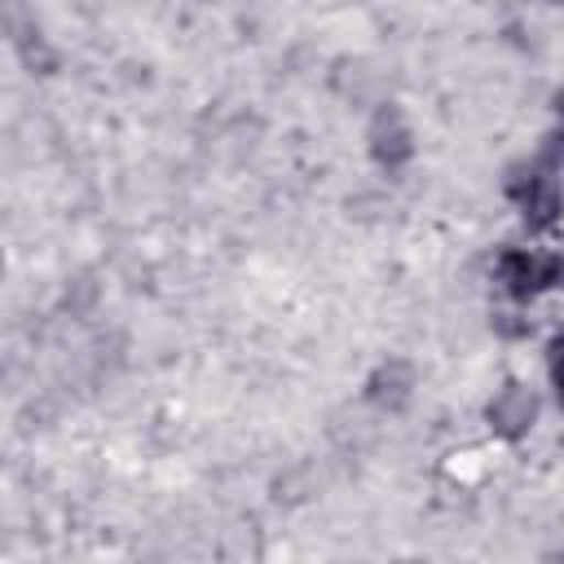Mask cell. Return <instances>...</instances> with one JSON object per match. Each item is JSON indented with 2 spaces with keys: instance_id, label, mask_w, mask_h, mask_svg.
<instances>
[{
  "instance_id": "cell-6",
  "label": "cell",
  "mask_w": 564,
  "mask_h": 564,
  "mask_svg": "<svg viewBox=\"0 0 564 564\" xmlns=\"http://www.w3.org/2000/svg\"><path fill=\"white\" fill-rule=\"evenodd\" d=\"M551 383H555V397L564 405V330L551 339Z\"/></svg>"
},
{
  "instance_id": "cell-2",
  "label": "cell",
  "mask_w": 564,
  "mask_h": 564,
  "mask_svg": "<svg viewBox=\"0 0 564 564\" xmlns=\"http://www.w3.org/2000/svg\"><path fill=\"white\" fill-rule=\"evenodd\" d=\"M507 194H511V203L520 207V216H524L533 229L555 225V216H560V207H564L560 185H555V176H546V172H520V176L507 185Z\"/></svg>"
},
{
  "instance_id": "cell-1",
  "label": "cell",
  "mask_w": 564,
  "mask_h": 564,
  "mask_svg": "<svg viewBox=\"0 0 564 564\" xmlns=\"http://www.w3.org/2000/svg\"><path fill=\"white\" fill-rule=\"evenodd\" d=\"M498 282L511 300H533L546 286L564 282V256H546V251H524V247H507L498 256Z\"/></svg>"
},
{
  "instance_id": "cell-4",
  "label": "cell",
  "mask_w": 564,
  "mask_h": 564,
  "mask_svg": "<svg viewBox=\"0 0 564 564\" xmlns=\"http://www.w3.org/2000/svg\"><path fill=\"white\" fill-rule=\"evenodd\" d=\"M370 154H375V163L379 167H401V163H410V154H414V137H410V128H405V119L397 115V110H379L375 115V123H370Z\"/></svg>"
},
{
  "instance_id": "cell-5",
  "label": "cell",
  "mask_w": 564,
  "mask_h": 564,
  "mask_svg": "<svg viewBox=\"0 0 564 564\" xmlns=\"http://www.w3.org/2000/svg\"><path fill=\"white\" fill-rule=\"evenodd\" d=\"M410 388H414V370L392 357V361H383V366L370 375L366 397H370L375 405H401V401L410 397Z\"/></svg>"
},
{
  "instance_id": "cell-8",
  "label": "cell",
  "mask_w": 564,
  "mask_h": 564,
  "mask_svg": "<svg viewBox=\"0 0 564 564\" xmlns=\"http://www.w3.org/2000/svg\"><path fill=\"white\" fill-rule=\"evenodd\" d=\"M560 564H564V560H560Z\"/></svg>"
},
{
  "instance_id": "cell-3",
  "label": "cell",
  "mask_w": 564,
  "mask_h": 564,
  "mask_svg": "<svg viewBox=\"0 0 564 564\" xmlns=\"http://www.w3.org/2000/svg\"><path fill=\"white\" fill-rule=\"evenodd\" d=\"M485 419H489V427H494L498 436L520 441V436L533 427V419H538V397H533L524 383H502V388L494 392V401L485 405Z\"/></svg>"
},
{
  "instance_id": "cell-7",
  "label": "cell",
  "mask_w": 564,
  "mask_h": 564,
  "mask_svg": "<svg viewBox=\"0 0 564 564\" xmlns=\"http://www.w3.org/2000/svg\"><path fill=\"white\" fill-rule=\"evenodd\" d=\"M560 115H564V93H560Z\"/></svg>"
}]
</instances>
